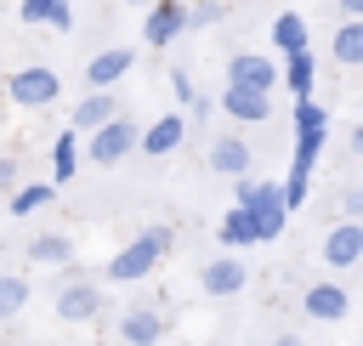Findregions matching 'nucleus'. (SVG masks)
Returning <instances> with one entry per match:
<instances>
[{
	"instance_id": "f257e3e1",
	"label": "nucleus",
	"mask_w": 363,
	"mask_h": 346,
	"mask_svg": "<svg viewBox=\"0 0 363 346\" xmlns=\"http://www.w3.org/2000/svg\"><path fill=\"white\" fill-rule=\"evenodd\" d=\"M244 216H250V233H255V244H272L284 227H289V204H284V193H278V182H238V199H233Z\"/></svg>"
},
{
	"instance_id": "f03ea898",
	"label": "nucleus",
	"mask_w": 363,
	"mask_h": 346,
	"mask_svg": "<svg viewBox=\"0 0 363 346\" xmlns=\"http://www.w3.org/2000/svg\"><path fill=\"white\" fill-rule=\"evenodd\" d=\"M164 250H170V227L153 221V227H142V233H136V238H130L102 272H108V284H142V278L164 261Z\"/></svg>"
},
{
	"instance_id": "7ed1b4c3",
	"label": "nucleus",
	"mask_w": 363,
	"mask_h": 346,
	"mask_svg": "<svg viewBox=\"0 0 363 346\" xmlns=\"http://www.w3.org/2000/svg\"><path fill=\"white\" fill-rule=\"evenodd\" d=\"M6 96H11L17 108H51V102L62 96V79H57V68L28 62V68H17V74L6 79Z\"/></svg>"
},
{
	"instance_id": "20e7f679",
	"label": "nucleus",
	"mask_w": 363,
	"mask_h": 346,
	"mask_svg": "<svg viewBox=\"0 0 363 346\" xmlns=\"http://www.w3.org/2000/svg\"><path fill=\"white\" fill-rule=\"evenodd\" d=\"M323 142H329V108L312 96L295 102V164H318Z\"/></svg>"
},
{
	"instance_id": "39448f33",
	"label": "nucleus",
	"mask_w": 363,
	"mask_h": 346,
	"mask_svg": "<svg viewBox=\"0 0 363 346\" xmlns=\"http://www.w3.org/2000/svg\"><path fill=\"white\" fill-rule=\"evenodd\" d=\"M136 136H142V130H136V119L113 113L102 130H91V136H85V159H91V164H119V159L136 147Z\"/></svg>"
},
{
	"instance_id": "423d86ee",
	"label": "nucleus",
	"mask_w": 363,
	"mask_h": 346,
	"mask_svg": "<svg viewBox=\"0 0 363 346\" xmlns=\"http://www.w3.org/2000/svg\"><path fill=\"white\" fill-rule=\"evenodd\" d=\"M96 312H102V289L68 267V278H62V289H57V318H62V323H91Z\"/></svg>"
},
{
	"instance_id": "0eeeda50",
	"label": "nucleus",
	"mask_w": 363,
	"mask_h": 346,
	"mask_svg": "<svg viewBox=\"0 0 363 346\" xmlns=\"http://www.w3.org/2000/svg\"><path fill=\"white\" fill-rule=\"evenodd\" d=\"M227 85L255 91V96H272V85H278V62L261 57V51H238V57L227 62Z\"/></svg>"
},
{
	"instance_id": "6e6552de",
	"label": "nucleus",
	"mask_w": 363,
	"mask_h": 346,
	"mask_svg": "<svg viewBox=\"0 0 363 346\" xmlns=\"http://www.w3.org/2000/svg\"><path fill=\"white\" fill-rule=\"evenodd\" d=\"M363 261V221H335L323 233V267H357Z\"/></svg>"
},
{
	"instance_id": "1a4fd4ad",
	"label": "nucleus",
	"mask_w": 363,
	"mask_h": 346,
	"mask_svg": "<svg viewBox=\"0 0 363 346\" xmlns=\"http://www.w3.org/2000/svg\"><path fill=\"white\" fill-rule=\"evenodd\" d=\"M182 28H187V6L182 0H153L147 6V23H142V40L147 45H170Z\"/></svg>"
},
{
	"instance_id": "9d476101",
	"label": "nucleus",
	"mask_w": 363,
	"mask_h": 346,
	"mask_svg": "<svg viewBox=\"0 0 363 346\" xmlns=\"http://www.w3.org/2000/svg\"><path fill=\"white\" fill-rule=\"evenodd\" d=\"M216 108H221L227 119H238V125H267V119H272V96H255V91H238V85H221V96H216Z\"/></svg>"
},
{
	"instance_id": "9b49d317",
	"label": "nucleus",
	"mask_w": 363,
	"mask_h": 346,
	"mask_svg": "<svg viewBox=\"0 0 363 346\" xmlns=\"http://www.w3.org/2000/svg\"><path fill=\"white\" fill-rule=\"evenodd\" d=\"M130 62H136V51H130V45L96 51V57L85 62V85H91V91H108V85H119V79L130 74Z\"/></svg>"
},
{
	"instance_id": "f8f14e48",
	"label": "nucleus",
	"mask_w": 363,
	"mask_h": 346,
	"mask_svg": "<svg viewBox=\"0 0 363 346\" xmlns=\"http://www.w3.org/2000/svg\"><path fill=\"white\" fill-rule=\"evenodd\" d=\"M119 340H125V346H159V340H164L159 306H130V312H119Z\"/></svg>"
},
{
	"instance_id": "ddd939ff",
	"label": "nucleus",
	"mask_w": 363,
	"mask_h": 346,
	"mask_svg": "<svg viewBox=\"0 0 363 346\" xmlns=\"http://www.w3.org/2000/svg\"><path fill=\"white\" fill-rule=\"evenodd\" d=\"M210 170H216V176L244 182V176H250V142H244V136H233V130H227V136H216V142H210Z\"/></svg>"
},
{
	"instance_id": "4468645a",
	"label": "nucleus",
	"mask_w": 363,
	"mask_h": 346,
	"mask_svg": "<svg viewBox=\"0 0 363 346\" xmlns=\"http://www.w3.org/2000/svg\"><path fill=\"white\" fill-rule=\"evenodd\" d=\"M199 284H204V295H238V289L250 284V267H244L238 255H216V261L199 272Z\"/></svg>"
},
{
	"instance_id": "2eb2a0df",
	"label": "nucleus",
	"mask_w": 363,
	"mask_h": 346,
	"mask_svg": "<svg viewBox=\"0 0 363 346\" xmlns=\"http://www.w3.org/2000/svg\"><path fill=\"white\" fill-rule=\"evenodd\" d=\"M346 306H352V295H346L335 278H323V284H312V289L301 295V312H306V318H323V323L346 318Z\"/></svg>"
},
{
	"instance_id": "dca6fc26",
	"label": "nucleus",
	"mask_w": 363,
	"mask_h": 346,
	"mask_svg": "<svg viewBox=\"0 0 363 346\" xmlns=\"http://www.w3.org/2000/svg\"><path fill=\"white\" fill-rule=\"evenodd\" d=\"M182 136H187V119H182V113H164V119H153V125L136 136V147H142V153H153V159H164V153H176V147H182Z\"/></svg>"
},
{
	"instance_id": "f3484780",
	"label": "nucleus",
	"mask_w": 363,
	"mask_h": 346,
	"mask_svg": "<svg viewBox=\"0 0 363 346\" xmlns=\"http://www.w3.org/2000/svg\"><path fill=\"white\" fill-rule=\"evenodd\" d=\"M113 113H119L113 91H85V96L74 102V125H68V130H85V136H91V130H102Z\"/></svg>"
},
{
	"instance_id": "a211bd4d",
	"label": "nucleus",
	"mask_w": 363,
	"mask_h": 346,
	"mask_svg": "<svg viewBox=\"0 0 363 346\" xmlns=\"http://www.w3.org/2000/svg\"><path fill=\"white\" fill-rule=\"evenodd\" d=\"M312 79H318L312 51H295V57H284V62H278V85H289V91H295V102H306V96H312Z\"/></svg>"
},
{
	"instance_id": "6ab92c4d",
	"label": "nucleus",
	"mask_w": 363,
	"mask_h": 346,
	"mask_svg": "<svg viewBox=\"0 0 363 346\" xmlns=\"http://www.w3.org/2000/svg\"><path fill=\"white\" fill-rule=\"evenodd\" d=\"M74 170H79V130H57V142H51V187L74 182Z\"/></svg>"
},
{
	"instance_id": "aec40b11",
	"label": "nucleus",
	"mask_w": 363,
	"mask_h": 346,
	"mask_svg": "<svg viewBox=\"0 0 363 346\" xmlns=\"http://www.w3.org/2000/svg\"><path fill=\"white\" fill-rule=\"evenodd\" d=\"M28 261L34 267H74V244L62 233H34L28 238Z\"/></svg>"
},
{
	"instance_id": "412c9836",
	"label": "nucleus",
	"mask_w": 363,
	"mask_h": 346,
	"mask_svg": "<svg viewBox=\"0 0 363 346\" xmlns=\"http://www.w3.org/2000/svg\"><path fill=\"white\" fill-rule=\"evenodd\" d=\"M216 238H221V255H238V250H250V244H255V233H250V216L233 204V210L216 221Z\"/></svg>"
},
{
	"instance_id": "4be33fe9",
	"label": "nucleus",
	"mask_w": 363,
	"mask_h": 346,
	"mask_svg": "<svg viewBox=\"0 0 363 346\" xmlns=\"http://www.w3.org/2000/svg\"><path fill=\"white\" fill-rule=\"evenodd\" d=\"M272 51H278V57L312 51V45H306V23H301V11H284V17L272 23Z\"/></svg>"
},
{
	"instance_id": "5701e85b",
	"label": "nucleus",
	"mask_w": 363,
	"mask_h": 346,
	"mask_svg": "<svg viewBox=\"0 0 363 346\" xmlns=\"http://www.w3.org/2000/svg\"><path fill=\"white\" fill-rule=\"evenodd\" d=\"M329 57H335L340 68H357V62H363V17L335 28V40H329Z\"/></svg>"
},
{
	"instance_id": "b1692460",
	"label": "nucleus",
	"mask_w": 363,
	"mask_h": 346,
	"mask_svg": "<svg viewBox=\"0 0 363 346\" xmlns=\"http://www.w3.org/2000/svg\"><path fill=\"white\" fill-rule=\"evenodd\" d=\"M23 23H51V28H74V6L68 0H23L17 6Z\"/></svg>"
},
{
	"instance_id": "393cba45",
	"label": "nucleus",
	"mask_w": 363,
	"mask_h": 346,
	"mask_svg": "<svg viewBox=\"0 0 363 346\" xmlns=\"http://www.w3.org/2000/svg\"><path fill=\"white\" fill-rule=\"evenodd\" d=\"M51 199H57L51 182H17V187H11V216H34V210H45Z\"/></svg>"
},
{
	"instance_id": "a878e982",
	"label": "nucleus",
	"mask_w": 363,
	"mask_h": 346,
	"mask_svg": "<svg viewBox=\"0 0 363 346\" xmlns=\"http://www.w3.org/2000/svg\"><path fill=\"white\" fill-rule=\"evenodd\" d=\"M28 295H34V289H28L23 272H0V318H17V312L28 306Z\"/></svg>"
},
{
	"instance_id": "bb28decb",
	"label": "nucleus",
	"mask_w": 363,
	"mask_h": 346,
	"mask_svg": "<svg viewBox=\"0 0 363 346\" xmlns=\"http://www.w3.org/2000/svg\"><path fill=\"white\" fill-rule=\"evenodd\" d=\"M221 17V0H193L187 6V28H204V23H216Z\"/></svg>"
},
{
	"instance_id": "cd10ccee",
	"label": "nucleus",
	"mask_w": 363,
	"mask_h": 346,
	"mask_svg": "<svg viewBox=\"0 0 363 346\" xmlns=\"http://www.w3.org/2000/svg\"><path fill=\"white\" fill-rule=\"evenodd\" d=\"M170 91H176V102H182V108H193V102H199V91H193V79H187L182 68L170 74Z\"/></svg>"
},
{
	"instance_id": "c85d7f7f",
	"label": "nucleus",
	"mask_w": 363,
	"mask_h": 346,
	"mask_svg": "<svg viewBox=\"0 0 363 346\" xmlns=\"http://www.w3.org/2000/svg\"><path fill=\"white\" fill-rule=\"evenodd\" d=\"M363 216V187H346L340 193V221H357Z\"/></svg>"
},
{
	"instance_id": "c756f323",
	"label": "nucleus",
	"mask_w": 363,
	"mask_h": 346,
	"mask_svg": "<svg viewBox=\"0 0 363 346\" xmlns=\"http://www.w3.org/2000/svg\"><path fill=\"white\" fill-rule=\"evenodd\" d=\"M11 187H17V159L0 153V193H11Z\"/></svg>"
},
{
	"instance_id": "7c9ffc66",
	"label": "nucleus",
	"mask_w": 363,
	"mask_h": 346,
	"mask_svg": "<svg viewBox=\"0 0 363 346\" xmlns=\"http://www.w3.org/2000/svg\"><path fill=\"white\" fill-rule=\"evenodd\" d=\"M335 6L346 11V23H357V17H363V0H335Z\"/></svg>"
},
{
	"instance_id": "2f4dec72",
	"label": "nucleus",
	"mask_w": 363,
	"mask_h": 346,
	"mask_svg": "<svg viewBox=\"0 0 363 346\" xmlns=\"http://www.w3.org/2000/svg\"><path fill=\"white\" fill-rule=\"evenodd\" d=\"M272 346H306L301 335H272Z\"/></svg>"
},
{
	"instance_id": "473e14b6",
	"label": "nucleus",
	"mask_w": 363,
	"mask_h": 346,
	"mask_svg": "<svg viewBox=\"0 0 363 346\" xmlns=\"http://www.w3.org/2000/svg\"><path fill=\"white\" fill-rule=\"evenodd\" d=\"M130 6H153V0H130Z\"/></svg>"
}]
</instances>
